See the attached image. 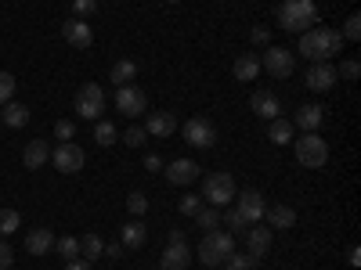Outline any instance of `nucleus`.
Segmentation results:
<instances>
[{"instance_id":"nucleus-1","label":"nucleus","mask_w":361,"mask_h":270,"mask_svg":"<svg viewBox=\"0 0 361 270\" xmlns=\"http://www.w3.org/2000/svg\"><path fill=\"white\" fill-rule=\"evenodd\" d=\"M343 37H340V29H329V25H311L307 33H300V44H296V51L307 58V62L314 65V62H329L333 54H340L343 51Z\"/></svg>"},{"instance_id":"nucleus-2","label":"nucleus","mask_w":361,"mask_h":270,"mask_svg":"<svg viewBox=\"0 0 361 270\" xmlns=\"http://www.w3.org/2000/svg\"><path fill=\"white\" fill-rule=\"evenodd\" d=\"M318 22V4L314 0H282L279 4V25L286 33H307V29Z\"/></svg>"},{"instance_id":"nucleus-3","label":"nucleus","mask_w":361,"mask_h":270,"mask_svg":"<svg viewBox=\"0 0 361 270\" xmlns=\"http://www.w3.org/2000/svg\"><path fill=\"white\" fill-rule=\"evenodd\" d=\"M199 263L202 266H221L231 252H235V234L231 231H206V238H202V242H199Z\"/></svg>"},{"instance_id":"nucleus-4","label":"nucleus","mask_w":361,"mask_h":270,"mask_svg":"<svg viewBox=\"0 0 361 270\" xmlns=\"http://www.w3.org/2000/svg\"><path fill=\"white\" fill-rule=\"evenodd\" d=\"M293 155L304 169H322L329 162V144L318 134H304V137H293Z\"/></svg>"},{"instance_id":"nucleus-5","label":"nucleus","mask_w":361,"mask_h":270,"mask_svg":"<svg viewBox=\"0 0 361 270\" xmlns=\"http://www.w3.org/2000/svg\"><path fill=\"white\" fill-rule=\"evenodd\" d=\"M235 176L231 173H206V180H202V198L214 205V209H228L231 202H235Z\"/></svg>"},{"instance_id":"nucleus-6","label":"nucleus","mask_w":361,"mask_h":270,"mask_svg":"<svg viewBox=\"0 0 361 270\" xmlns=\"http://www.w3.org/2000/svg\"><path fill=\"white\" fill-rule=\"evenodd\" d=\"M260 69H264L267 76H275V79H289V76H293V69H296V58H293V51L271 44V47H264Z\"/></svg>"},{"instance_id":"nucleus-7","label":"nucleus","mask_w":361,"mask_h":270,"mask_svg":"<svg viewBox=\"0 0 361 270\" xmlns=\"http://www.w3.org/2000/svg\"><path fill=\"white\" fill-rule=\"evenodd\" d=\"M105 112V90L102 83H83L76 90V115L80 119H102Z\"/></svg>"},{"instance_id":"nucleus-8","label":"nucleus","mask_w":361,"mask_h":270,"mask_svg":"<svg viewBox=\"0 0 361 270\" xmlns=\"http://www.w3.org/2000/svg\"><path fill=\"white\" fill-rule=\"evenodd\" d=\"M235 209H238V217H243L246 224H264V195L257 188H243V191H235Z\"/></svg>"},{"instance_id":"nucleus-9","label":"nucleus","mask_w":361,"mask_h":270,"mask_svg":"<svg viewBox=\"0 0 361 270\" xmlns=\"http://www.w3.org/2000/svg\"><path fill=\"white\" fill-rule=\"evenodd\" d=\"M180 134H185V141H188L192 148H214V144H217V127L209 123L206 115H192Z\"/></svg>"},{"instance_id":"nucleus-10","label":"nucleus","mask_w":361,"mask_h":270,"mask_svg":"<svg viewBox=\"0 0 361 270\" xmlns=\"http://www.w3.org/2000/svg\"><path fill=\"white\" fill-rule=\"evenodd\" d=\"M51 162H54L58 173H80L83 162H87V155H83V148H80V144L66 141V144H58L54 152H51Z\"/></svg>"},{"instance_id":"nucleus-11","label":"nucleus","mask_w":361,"mask_h":270,"mask_svg":"<svg viewBox=\"0 0 361 270\" xmlns=\"http://www.w3.org/2000/svg\"><path fill=\"white\" fill-rule=\"evenodd\" d=\"M336 79L340 76H336V65L333 62H314V65H307V76H304L311 94H325V90H333Z\"/></svg>"},{"instance_id":"nucleus-12","label":"nucleus","mask_w":361,"mask_h":270,"mask_svg":"<svg viewBox=\"0 0 361 270\" xmlns=\"http://www.w3.org/2000/svg\"><path fill=\"white\" fill-rule=\"evenodd\" d=\"M116 108L123 112V115H130V119H137L145 108H148V98H145V90L141 86H134V83H127V86H119L116 90Z\"/></svg>"},{"instance_id":"nucleus-13","label":"nucleus","mask_w":361,"mask_h":270,"mask_svg":"<svg viewBox=\"0 0 361 270\" xmlns=\"http://www.w3.org/2000/svg\"><path fill=\"white\" fill-rule=\"evenodd\" d=\"M250 108H253V115L257 119H279L282 115V101L271 94V90H253V98H250Z\"/></svg>"},{"instance_id":"nucleus-14","label":"nucleus","mask_w":361,"mask_h":270,"mask_svg":"<svg viewBox=\"0 0 361 270\" xmlns=\"http://www.w3.org/2000/svg\"><path fill=\"white\" fill-rule=\"evenodd\" d=\"M62 37H66V44L76 47V51H87L90 44H94V33H90V25H87L83 18H69V22L62 25Z\"/></svg>"},{"instance_id":"nucleus-15","label":"nucleus","mask_w":361,"mask_h":270,"mask_svg":"<svg viewBox=\"0 0 361 270\" xmlns=\"http://www.w3.org/2000/svg\"><path fill=\"white\" fill-rule=\"evenodd\" d=\"M322 119H325V108H322V105H300V108H296V115L289 119V123H293V127H300L304 134H318Z\"/></svg>"},{"instance_id":"nucleus-16","label":"nucleus","mask_w":361,"mask_h":270,"mask_svg":"<svg viewBox=\"0 0 361 270\" xmlns=\"http://www.w3.org/2000/svg\"><path fill=\"white\" fill-rule=\"evenodd\" d=\"M188 263H192V249H188V242H170L166 252H163V259H159L163 270H188Z\"/></svg>"},{"instance_id":"nucleus-17","label":"nucleus","mask_w":361,"mask_h":270,"mask_svg":"<svg viewBox=\"0 0 361 270\" xmlns=\"http://www.w3.org/2000/svg\"><path fill=\"white\" fill-rule=\"evenodd\" d=\"M246 249H250L253 259H260L264 252H271V227H264V224L246 227Z\"/></svg>"},{"instance_id":"nucleus-18","label":"nucleus","mask_w":361,"mask_h":270,"mask_svg":"<svg viewBox=\"0 0 361 270\" xmlns=\"http://www.w3.org/2000/svg\"><path fill=\"white\" fill-rule=\"evenodd\" d=\"M195 176H199V166H195L192 159H173V162L166 166V180H170V184H177V188L192 184Z\"/></svg>"},{"instance_id":"nucleus-19","label":"nucleus","mask_w":361,"mask_h":270,"mask_svg":"<svg viewBox=\"0 0 361 270\" xmlns=\"http://www.w3.org/2000/svg\"><path fill=\"white\" fill-rule=\"evenodd\" d=\"M145 242H148V231H145V224L137 217L130 224H123V231H119V245H123L127 252H137Z\"/></svg>"},{"instance_id":"nucleus-20","label":"nucleus","mask_w":361,"mask_h":270,"mask_svg":"<svg viewBox=\"0 0 361 270\" xmlns=\"http://www.w3.org/2000/svg\"><path fill=\"white\" fill-rule=\"evenodd\" d=\"M47 162H51V144L47 141H29L25 152H22V166L25 169H40Z\"/></svg>"},{"instance_id":"nucleus-21","label":"nucleus","mask_w":361,"mask_h":270,"mask_svg":"<svg viewBox=\"0 0 361 270\" xmlns=\"http://www.w3.org/2000/svg\"><path fill=\"white\" fill-rule=\"evenodd\" d=\"M231 72H235V79H238V83H253V79L260 76V58H257L253 51L238 54V58H235V69H231Z\"/></svg>"},{"instance_id":"nucleus-22","label":"nucleus","mask_w":361,"mask_h":270,"mask_svg":"<svg viewBox=\"0 0 361 270\" xmlns=\"http://www.w3.org/2000/svg\"><path fill=\"white\" fill-rule=\"evenodd\" d=\"M264 220L275 227V231H289V227L296 224V209H293V205H282V202H279V205H267V209H264Z\"/></svg>"},{"instance_id":"nucleus-23","label":"nucleus","mask_w":361,"mask_h":270,"mask_svg":"<svg viewBox=\"0 0 361 270\" xmlns=\"http://www.w3.org/2000/svg\"><path fill=\"white\" fill-rule=\"evenodd\" d=\"M51 249H54V234L47 227H37V231L25 234V252L29 256H47Z\"/></svg>"},{"instance_id":"nucleus-24","label":"nucleus","mask_w":361,"mask_h":270,"mask_svg":"<svg viewBox=\"0 0 361 270\" xmlns=\"http://www.w3.org/2000/svg\"><path fill=\"white\" fill-rule=\"evenodd\" d=\"M145 130H148V137H170L177 130V119L170 112H152L148 123H145Z\"/></svg>"},{"instance_id":"nucleus-25","label":"nucleus","mask_w":361,"mask_h":270,"mask_svg":"<svg viewBox=\"0 0 361 270\" xmlns=\"http://www.w3.org/2000/svg\"><path fill=\"white\" fill-rule=\"evenodd\" d=\"M0 123H8L11 130H22L29 123V108L22 101H8L4 108H0Z\"/></svg>"},{"instance_id":"nucleus-26","label":"nucleus","mask_w":361,"mask_h":270,"mask_svg":"<svg viewBox=\"0 0 361 270\" xmlns=\"http://www.w3.org/2000/svg\"><path fill=\"white\" fill-rule=\"evenodd\" d=\"M130 79H137V62H130V58H119V62L112 65V72H109V83L127 86Z\"/></svg>"},{"instance_id":"nucleus-27","label":"nucleus","mask_w":361,"mask_h":270,"mask_svg":"<svg viewBox=\"0 0 361 270\" xmlns=\"http://www.w3.org/2000/svg\"><path fill=\"white\" fill-rule=\"evenodd\" d=\"M293 134H296V127L289 123V119H271V127H267V141L271 144H289L293 141Z\"/></svg>"},{"instance_id":"nucleus-28","label":"nucleus","mask_w":361,"mask_h":270,"mask_svg":"<svg viewBox=\"0 0 361 270\" xmlns=\"http://www.w3.org/2000/svg\"><path fill=\"white\" fill-rule=\"evenodd\" d=\"M102 252H105V242H102L98 234H83L80 238V259L94 263V259H102Z\"/></svg>"},{"instance_id":"nucleus-29","label":"nucleus","mask_w":361,"mask_h":270,"mask_svg":"<svg viewBox=\"0 0 361 270\" xmlns=\"http://www.w3.org/2000/svg\"><path fill=\"white\" fill-rule=\"evenodd\" d=\"M54 252L62 256L66 263L80 259V238H73V234H66V238H54Z\"/></svg>"},{"instance_id":"nucleus-30","label":"nucleus","mask_w":361,"mask_h":270,"mask_svg":"<svg viewBox=\"0 0 361 270\" xmlns=\"http://www.w3.org/2000/svg\"><path fill=\"white\" fill-rule=\"evenodd\" d=\"M221 266H224V270H257V266H260V259H253L250 252H231Z\"/></svg>"},{"instance_id":"nucleus-31","label":"nucleus","mask_w":361,"mask_h":270,"mask_svg":"<svg viewBox=\"0 0 361 270\" xmlns=\"http://www.w3.org/2000/svg\"><path fill=\"white\" fill-rule=\"evenodd\" d=\"M195 224H199L202 231H217V227H221V209H214V205L206 209V205H202L199 213H195Z\"/></svg>"},{"instance_id":"nucleus-32","label":"nucleus","mask_w":361,"mask_h":270,"mask_svg":"<svg viewBox=\"0 0 361 270\" xmlns=\"http://www.w3.org/2000/svg\"><path fill=\"white\" fill-rule=\"evenodd\" d=\"M18 224H22V217L15 213V209H0V238L15 234V231H18Z\"/></svg>"},{"instance_id":"nucleus-33","label":"nucleus","mask_w":361,"mask_h":270,"mask_svg":"<svg viewBox=\"0 0 361 270\" xmlns=\"http://www.w3.org/2000/svg\"><path fill=\"white\" fill-rule=\"evenodd\" d=\"M94 141H98L102 148H109V144H116V141H119V134H116V127H112V123L98 119V127H94Z\"/></svg>"},{"instance_id":"nucleus-34","label":"nucleus","mask_w":361,"mask_h":270,"mask_svg":"<svg viewBox=\"0 0 361 270\" xmlns=\"http://www.w3.org/2000/svg\"><path fill=\"white\" fill-rule=\"evenodd\" d=\"M221 224H224V231H231V234H238V231L250 227L243 217H238V209H224V213H221Z\"/></svg>"},{"instance_id":"nucleus-35","label":"nucleus","mask_w":361,"mask_h":270,"mask_svg":"<svg viewBox=\"0 0 361 270\" xmlns=\"http://www.w3.org/2000/svg\"><path fill=\"white\" fill-rule=\"evenodd\" d=\"M127 209H130V217L141 220V217L148 213V198H145L141 191H130V195H127Z\"/></svg>"},{"instance_id":"nucleus-36","label":"nucleus","mask_w":361,"mask_h":270,"mask_svg":"<svg viewBox=\"0 0 361 270\" xmlns=\"http://www.w3.org/2000/svg\"><path fill=\"white\" fill-rule=\"evenodd\" d=\"M343 40H350V44H357L361 40V15L354 11L350 18H347V25H343V33H340Z\"/></svg>"},{"instance_id":"nucleus-37","label":"nucleus","mask_w":361,"mask_h":270,"mask_svg":"<svg viewBox=\"0 0 361 270\" xmlns=\"http://www.w3.org/2000/svg\"><path fill=\"white\" fill-rule=\"evenodd\" d=\"M145 141H148V130H145V127H137V123H134V127H127V134H123V144H130V148H141Z\"/></svg>"},{"instance_id":"nucleus-38","label":"nucleus","mask_w":361,"mask_h":270,"mask_svg":"<svg viewBox=\"0 0 361 270\" xmlns=\"http://www.w3.org/2000/svg\"><path fill=\"white\" fill-rule=\"evenodd\" d=\"M15 98V76L11 72H0V105H8Z\"/></svg>"},{"instance_id":"nucleus-39","label":"nucleus","mask_w":361,"mask_h":270,"mask_svg":"<svg viewBox=\"0 0 361 270\" xmlns=\"http://www.w3.org/2000/svg\"><path fill=\"white\" fill-rule=\"evenodd\" d=\"M98 11V0H73V18H90Z\"/></svg>"},{"instance_id":"nucleus-40","label":"nucleus","mask_w":361,"mask_h":270,"mask_svg":"<svg viewBox=\"0 0 361 270\" xmlns=\"http://www.w3.org/2000/svg\"><path fill=\"white\" fill-rule=\"evenodd\" d=\"M250 44L253 47H271V29L267 25H253L250 29Z\"/></svg>"},{"instance_id":"nucleus-41","label":"nucleus","mask_w":361,"mask_h":270,"mask_svg":"<svg viewBox=\"0 0 361 270\" xmlns=\"http://www.w3.org/2000/svg\"><path fill=\"white\" fill-rule=\"evenodd\" d=\"M180 213H185V217H195L199 213V209H202V195H185V198H180Z\"/></svg>"},{"instance_id":"nucleus-42","label":"nucleus","mask_w":361,"mask_h":270,"mask_svg":"<svg viewBox=\"0 0 361 270\" xmlns=\"http://www.w3.org/2000/svg\"><path fill=\"white\" fill-rule=\"evenodd\" d=\"M54 137H58V144H66V141L76 137V127L69 123V119H62V123H54Z\"/></svg>"},{"instance_id":"nucleus-43","label":"nucleus","mask_w":361,"mask_h":270,"mask_svg":"<svg viewBox=\"0 0 361 270\" xmlns=\"http://www.w3.org/2000/svg\"><path fill=\"white\" fill-rule=\"evenodd\" d=\"M336 76H343V79H357V76H361V65L354 62V58H347V62H340Z\"/></svg>"},{"instance_id":"nucleus-44","label":"nucleus","mask_w":361,"mask_h":270,"mask_svg":"<svg viewBox=\"0 0 361 270\" xmlns=\"http://www.w3.org/2000/svg\"><path fill=\"white\" fill-rule=\"evenodd\" d=\"M11 263H15V249L8 242H0V270H8Z\"/></svg>"},{"instance_id":"nucleus-45","label":"nucleus","mask_w":361,"mask_h":270,"mask_svg":"<svg viewBox=\"0 0 361 270\" xmlns=\"http://www.w3.org/2000/svg\"><path fill=\"white\" fill-rule=\"evenodd\" d=\"M145 169H148V173H159V169H163V159H159V155H145Z\"/></svg>"},{"instance_id":"nucleus-46","label":"nucleus","mask_w":361,"mask_h":270,"mask_svg":"<svg viewBox=\"0 0 361 270\" xmlns=\"http://www.w3.org/2000/svg\"><path fill=\"white\" fill-rule=\"evenodd\" d=\"M102 256H109V259H119V256H127V249L116 242V245H105V252H102Z\"/></svg>"},{"instance_id":"nucleus-47","label":"nucleus","mask_w":361,"mask_h":270,"mask_svg":"<svg viewBox=\"0 0 361 270\" xmlns=\"http://www.w3.org/2000/svg\"><path fill=\"white\" fill-rule=\"evenodd\" d=\"M66 270H94L87 259H73V263H66Z\"/></svg>"},{"instance_id":"nucleus-48","label":"nucleus","mask_w":361,"mask_h":270,"mask_svg":"<svg viewBox=\"0 0 361 270\" xmlns=\"http://www.w3.org/2000/svg\"><path fill=\"white\" fill-rule=\"evenodd\" d=\"M347 259H350V266H357V263H361V249H357V245H354V249H350V256H347Z\"/></svg>"},{"instance_id":"nucleus-49","label":"nucleus","mask_w":361,"mask_h":270,"mask_svg":"<svg viewBox=\"0 0 361 270\" xmlns=\"http://www.w3.org/2000/svg\"><path fill=\"white\" fill-rule=\"evenodd\" d=\"M166 4H180V0H166Z\"/></svg>"}]
</instances>
